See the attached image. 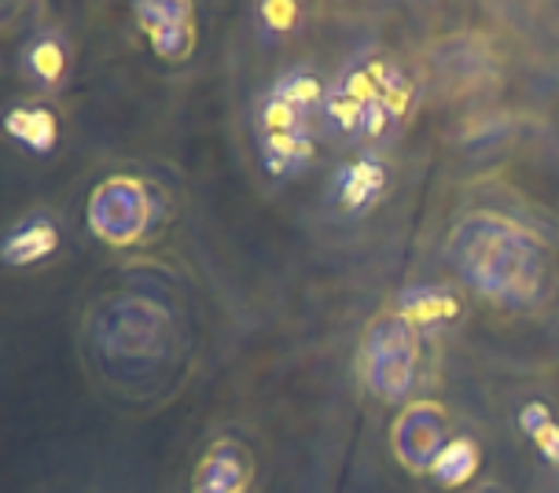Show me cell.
Masks as SVG:
<instances>
[{
	"label": "cell",
	"mask_w": 559,
	"mask_h": 493,
	"mask_svg": "<svg viewBox=\"0 0 559 493\" xmlns=\"http://www.w3.org/2000/svg\"><path fill=\"white\" fill-rule=\"evenodd\" d=\"M449 258L464 284L504 306H526L545 284V250L531 228L497 214H472L449 236Z\"/></svg>",
	"instance_id": "6da1fadb"
},
{
	"label": "cell",
	"mask_w": 559,
	"mask_h": 493,
	"mask_svg": "<svg viewBox=\"0 0 559 493\" xmlns=\"http://www.w3.org/2000/svg\"><path fill=\"white\" fill-rule=\"evenodd\" d=\"M324 107V85L306 70H287L262 96L254 115L262 166L273 177H295L313 163V110Z\"/></svg>",
	"instance_id": "7a4b0ae2"
},
{
	"label": "cell",
	"mask_w": 559,
	"mask_h": 493,
	"mask_svg": "<svg viewBox=\"0 0 559 493\" xmlns=\"http://www.w3.org/2000/svg\"><path fill=\"white\" fill-rule=\"evenodd\" d=\"M413 107V85L386 59H368L354 67L324 93V118L343 133L383 137L394 122H402Z\"/></svg>",
	"instance_id": "3957f363"
},
{
	"label": "cell",
	"mask_w": 559,
	"mask_h": 493,
	"mask_svg": "<svg viewBox=\"0 0 559 493\" xmlns=\"http://www.w3.org/2000/svg\"><path fill=\"white\" fill-rule=\"evenodd\" d=\"M416 365H419V343L416 328L397 314H383L368 325L361 350H357V368H361L365 387L376 398L402 406L413 395L416 384Z\"/></svg>",
	"instance_id": "277c9868"
},
{
	"label": "cell",
	"mask_w": 559,
	"mask_h": 493,
	"mask_svg": "<svg viewBox=\"0 0 559 493\" xmlns=\"http://www.w3.org/2000/svg\"><path fill=\"white\" fill-rule=\"evenodd\" d=\"M85 221L107 247H133L155 228L158 199L140 177H107L88 196Z\"/></svg>",
	"instance_id": "5b68a950"
},
{
	"label": "cell",
	"mask_w": 559,
	"mask_h": 493,
	"mask_svg": "<svg viewBox=\"0 0 559 493\" xmlns=\"http://www.w3.org/2000/svg\"><path fill=\"white\" fill-rule=\"evenodd\" d=\"M449 446V416L438 401H413L402 409L391 431V449L397 465L413 476H431L438 453Z\"/></svg>",
	"instance_id": "8992f818"
},
{
	"label": "cell",
	"mask_w": 559,
	"mask_h": 493,
	"mask_svg": "<svg viewBox=\"0 0 559 493\" xmlns=\"http://www.w3.org/2000/svg\"><path fill=\"white\" fill-rule=\"evenodd\" d=\"M136 26L144 30L155 56L181 63L195 48V8L185 0H140L133 4Z\"/></svg>",
	"instance_id": "52a82bcc"
},
{
	"label": "cell",
	"mask_w": 559,
	"mask_h": 493,
	"mask_svg": "<svg viewBox=\"0 0 559 493\" xmlns=\"http://www.w3.org/2000/svg\"><path fill=\"white\" fill-rule=\"evenodd\" d=\"M254 460L236 438H217L192 471V493H251Z\"/></svg>",
	"instance_id": "ba28073f"
},
{
	"label": "cell",
	"mask_w": 559,
	"mask_h": 493,
	"mask_svg": "<svg viewBox=\"0 0 559 493\" xmlns=\"http://www.w3.org/2000/svg\"><path fill=\"white\" fill-rule=\"evenodd\" d=\"M163 314L158 306H147V302H122V314H115V328H111V347L118 354H147L158 336H163Z\"/></svg>",
	"instance_id": "9c48e42d"
},
{
	"label": "cell",
	"mask_w": 559,
	"mask_h": 493,
	"mask_svg": "<svg viewBox=\"0 0 559 493\" xmlns=\"http://www.w3.org/2000/svg\"><path fill=\"white\" fill-rule=\"evenodd\" d=\"M383 188H386V169L368 155L357 159V163H346L335 174V196L349 214H361V210L372 207L383 196Z\"/></svg>",
	"instance_id": "30bf717a"
},
{
	"label": "cell",
	"mask_w": 559,
	"mask_h": 493,
	"mask_svg": "<svg viewBox=\"0 0 559 493\" xmlns=\"http://www.w3.org/2000/svg\"><path fill=\"white\" fill-rule=\"evenodd\" d=\"M59 244V233L48 218H26L23 225L12 228L4 239V261L8 266H34V261L48 258Z\"/></svg>",
	"instance_id": "8fae6325"
},
{
	"label": "cell",
	"mask_w": 559,
	"mask_h": 493,
	"mask_svg": "<svg viewBox=\"0 0 559 493\" xmlns=\"http://www.w3.org/2000/svg\"><path fill=\"white\" fill-rule=\"evenodd\" d=\"M397 314H402L413 328L435 325V320H449V317L461 314V302L449 295L445 287H413V291H402Z\"/></svg>",
	"instance_id": "7c38bea8"
},
{
	"label": "cell",
	"mask_w": 559,
	"mask_h": 493,
	"mask_svg": "<svg viewBox=\"0 0 559 493\" xmlns=\"http://www.w3.org/2000/svg\"><path fill=\"white\" fill-rule=\"evenodd\" d=\"M8 133L29 151H52L59 137V122L48 107H15L8 115Z\"/></svg>",
	"instance_id": "4fadbf2b"
},
{
	"label": "cell",
	"mask_w": 559,
	"mask_h": 493,
	"mask_svg": "<svg viewBox=\"0 0 559 493\" xmlns=\"http://www.w3.org/2000/svg\"><path fill=\"white\" fill-rule=\"evenodd\" d=\"M478 471V442L472 438H449V446L438 453L431 476L442 482L445 490H456L464 486L467 479H472Z\"/></svg>",
	"instance_id": "5bb4252c"
},
{
	"label": "cell",
	"mask_w": 559,
	"mask_h": 493,
	"mask_svg": "<svg viewBox=\"0 0 559 493\" xmlns=\"http://www.w3.org/2000/svg\"><path fill=\"white\" fill-rule=\"evenodd\" d=\"M519 424L537 442V449L545 453L548 465H559V424L552 420V412L542 401H531L523 412H519Z\"/></svg>",
	"instance_id": "9a60e30c"
},
{
	"label": "cell",
	"mask_w": 559,
	"mask_h": 493,
	"mask_svg": "<svg viewBox=\"0 0 559 493\" xmlns=\"http://www.w3.org/2000/svg\"><path fill=\"white\" fill-rule=\"evenodd\" d=\"M26 67L34 70L37 82L56 85L59 78H63V70H67V52H63V45L52 42V37H45V42L29 45V52H26Z\"/></svg>",
	"instance_id": "2e32d148"
},
{
	"label": "cell",
	"mask_w": 559,
	"mask_h": 493,
	"mask_svg": "<svg viewBox=\"0 0 559 493\" xmlns=\"http://www.w3.org/2000/svg\"><path fill=\"white\" fill-rule=\"evenodd\" d=\"M262 15H265V23H269V26L284 30V26H295L298 8H295V4H287V0H269V4H262Z\"/></svg>",
	"instance_id": "e0dca14e"
}]
</instances>
